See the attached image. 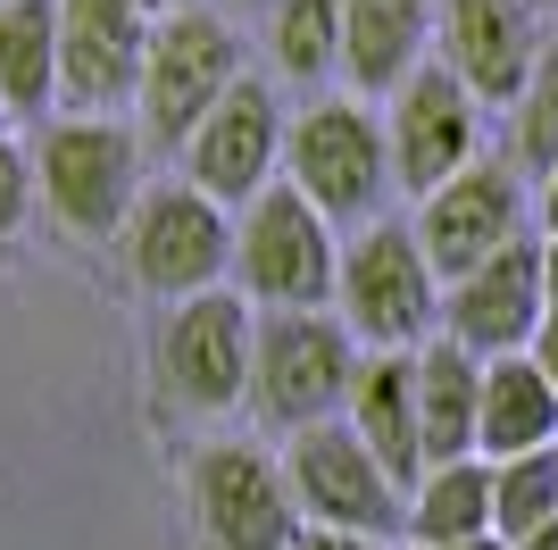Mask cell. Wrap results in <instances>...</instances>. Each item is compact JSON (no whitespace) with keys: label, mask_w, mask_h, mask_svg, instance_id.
<instances>
[{"label":"cell","mask_w":558,"mask_h":550,"mask_svg":"<svg viewBox=\"0 0 558 550\" xmlns=\"http://www.w3.org/2000/svg\"><path fill=\"white\" fill-rule=\"evenodd\" d=\"M283 483H292L301 517L326 526V534H367V542H384V550L409 534V492L375 467V451L350 434L342 417H326V426H308V434L283 442Z\"/></svg>","instance_id":"ba28073f"},{"label":"cell","mask_w":558,"mask_h":550,"mask_svg":"<svg viewBox=\"0 0 558 550\" xmlns=\"http://www.w3.org/2000/svg\"><path fill=\"white\" fill-rule=\"evenodd\" d=\"M492 534V458H442L409 492V534L400 542H475Z\"/></svg>","instance_id":"7402d4cb"},{"label":"cell","mask_w":558,"mask_h":550,"mask_svg":"<svg viewBox=\"0 0 558 550\" xmlns=\"http://www.w3.org/2000/svg\"><path fill=\"white\" fill-rule=\"evenodd\" d=\"M384 134H392V183L409 201H425V192H442L459 167L484 159V100H475L442 59H425V68L392 92Z\"/></svg>","instance_id":"7c38bea8"},{"label":"cell","mask_w":558,"mask_h":550,"mask_svg":"<svg viewBox=\"0 0 558 550\" xmlns=\"http://www.w3.org/2000/svg\"><path fill=\"white\" fill-rule=\"evenodd\" d=\"M509 550H558V517H550V526H534L525 542H509Z\"/></svg>","instance_id":"1f68e13d"},{"label":"cell","mask_w":558,"mask_h":550,"mask_svg":"<svg viewBox=\"0 0 558 550\" xmlns=\"http://www.w3.org/2000/svg\"><path fill=\"white\" fill-rule=\"evenodd\" d=\"M542 300H550V318H558V234H542Z\"/></svg>","instance_id":"f546056e"},{"label":"cell","mask_w":558,"mask_h":550,"mask_svg":"<svg viewBox=\"0 0 558 550\" xmlns=\"http://www.w3.org/2000/svg\"><path fill=\"white\" fill-rule=\"evenodd\" d=\"M534 9H542V17H558V0H534Z\"/></svg>","instance_id":"e575fe53"},{"label":"cell","mask_w":558,"mask_h":550,"mask_svg":"<svg viewBox=\"0 0 558 550\" xmlns=\"http://www.w3.org/2000/svg\"><path fill=\"white\" fill-rule=\"evenodd\" d=\"M283 134H292V117H283L276 84H267V75H242V84L201 117V134L184 142V183H201L217 208H251L283 167Z\"/></svg>","instance_id":"5bb4252c"},{"label":"cell","mask_w":558,"mask_h":550,"mask_svg":"<svg viewBox=\"0 0 558 550\" xmlns=\"http://www.w3.org/2000/svg\"><path fill=\"white\" fill-rule=\"evenodd\" d=\"M434 34H442V0H350L333 75L350 84V100H392L434 59Z\"/></svg>","instance_id":"e0dca14e"},{"label":"cell","mask_w":558,"mask_h":550,"mask_svg":"<svg viewBox=\"0 0 558 550\" xmlns=\"http://www.w3.org/2000/svg\"><path fill=\"white\" fill-rule=\"evenodd\" d=\"M509 167L525 183H542L558 167V25H550V43H542L534 75H525V92L509 100Z\"/></svg>","instance_id":"cb8c5ba5"},{"label":"cell","mask_w":558,"mask_h":550,"mask_svg":"<svg viewBox=\"0 0 558 550\" xmlns=\"http://www.w3.org/2000/svg\"><path fill=\"white\" fill-rule=\"evenodd\" d=\"M34 183L75 242H109V234H125L142 201V134L125 117H50Z\"/></svg>","instance_id":"5b68a950"},{"label":"cell","mask_w":558,"mask_h":550,"mask_svg":"<svg viewBox=\"0 0 558 550\" xmlns=\"http://www.w3.org/2000/svg\"><path fill=\"white\" fill-rule=\"evenodd\" d=\"M558 517V451H525V458H492V534L525 542L534 526Z\"/></svg>","instance_id":"d4e9b609"},{"label":"cell","mask_w":558,"mask_h":550,"mask_svg":"<svg viewBox=\"0 0 558 550\" xmlns=\"http://www.w3.org/2000/svg\"><path fill=\"white\" fill-rule=\"evenodd\" d=\"M292 550H384V542H367V534H326V526H301V542Z\"/></svg>","instance_id":"4316f807"},{"label":"cell","mask_w":558,"mask_h":550,"mask_svg":"<svg viewBox=\"0 0 558 550\" xmlns=\"http://www.w3.org/2000/svg\"><path fill=\"white\" fill-rule=\"evenodd\" d=\"M359 334L333 309H267L251 334V409L258 426H276L283 442L342 417L350 384H359Z\"/></svg>","instance_id":"7a4b0ae2"},{"label":"cell","mask_w":558,"mask_h":550,"mask_svg":"<svg viewBox=\"0 0 558 550\" xmlns=\"http://www.w3.org/2000/svg\"><path fill=\"white\" fill-rule=\"evenodd\" d=\"M150 0H59V109L125 117L150 59Z\"/></svg>","instance_id":"8fae6325"},{"label":"cell","mask_w":558,"mask_h":550,"mask_svg":"<svg viewBox=\"0 0 558 550\" xmlns=\"http://www.w3.org/2000/svg\"><path fill=\"white\" fill-rule=\"evenodd\" d=\"M226 9H242V17H267V9H276V0H226Z\"/></svg>","instance_id":"d6a6232c"},{"label":"cell","mask_w":558,"mask_h":550,"mask_svg":"<svg viewBox=\"0 0 558 550\" xmlns=\"http://www.w3.org/2000/svg\"><path fill=\"white\" fill-rule=\"evenodd\" d=\"M342 426L375 451V467L417 492L425 476V426H417V350H367L359 359V384L342 400Z\"/></svg>","instance_id":"ac0fdd59"},{"label":"cell","mask_w":558,"mask_h":550,"mask_svg":"<svg viewBox=\"0 0 558 550\" xmlns=\"http://www.w3.org/2000/svg\"><path fill=\"white\" fill-rule=\"evenodd\" d=\"M475 417H484V359L459 350L450 334L417 350V426H425V467L475 458Z\"/></svg>","instance_id":"ffe728a7"},{"label":"cell","mask_w":558,"mask_h":550,"mask_svg":"<svg viewBox=\"0 0 558 550\" xmlns=\"http://www.w3.org/2000/svg\"><path fill=\"white\" fill-rule=\"evenodd\" d=\"M534 367L558 384V318H542V334H534Z\"/></svg>","instance_id":"f1b7e54d"},{"label":"cell","mask_w":558,"mask_h":550,"mask_svg":"<svg viewBox=\"0 0 558 550\" xmlns=\"http://www.w3.org/2000/svg\"><path fill=\"white\" fill-rule=\"evenodd\" d=\"M150 9H184V0H150Z\"/></svg>","instance_id":"d590c367"},{"label":"cell","mask_w":558,"mask_h":550,"mask_svg":"<svg viewBox=\"0 0 558 550\" xmlns=\"http://www.w3.org/2000/svg\"><path fill=\"white\" fill-rule=\"evenodd\" d=\"M283 183L301 192L326 226H375L384 208H392V134H384V117L367 100H308L292 117V134H283Z\"/></svg>","instance_id":"6da1fadb"},{"label":"cell","mask_w":558,"mask_h":550,"mask_svg":"<svg viewBox=\"0 0 558 550\" xmlns=\"http://www.w3.org/2000/svg\"><path fill=\"white\" fill-rule=\"evenodd\" d=\"M0 100L9 117L50 125L59 109V0H0Z\"/></svg>","instance_id":"44dd1931"},{"label":"cell","mask_w":558,"mask_h":550,"mask_svg":"<svg viewBox=\"0 0 558 550\" xmlns=\"http://www.w3.org/2000/svg\"><path fill=\"white\" fill-rule=\"evenodd\" d=\"M192 509L209 550H292L301 542V501L283 483V458L258 442H209L192 458Z\"/></svg>","instance_id":"4fadbf2b"},{"label":"cell","mask_w":558,"mask_h":550,"mask_svg":"<svg viewBox=\"0 0 558 550\" xmlns=\"http://www.w3.org/2000/svg\"><path fill=\"white\" fill-rule=\"evenodd\" d=\"M251 334H258V309L242 292H192L167 309L159 325V384L175 409L192 417H226L251 400Z\"/></svg>","instance_id":"9c48e42d"},{"label":"cell","mask_w":558,"mask_h":550,"mask_svg":"<svg viewBox=\"0 0 558 550\" xmlns=\"http://www.w3.org/2000/svg\"><path fill=\"white\" fill-rule=\"evenodd\" d=\"M442 68L459 75L484 109H509L525 75H534L542 43H550V17L534 0H442Z\"/></svg>","instance_id":"2e32d148"},{"label":"cell","mask_w":558,"mask_h":550,"mask_svg":"<svg viewBox=\"0 0 558 550\" xmlns=\"http://www.w3.org/2000/svg\"><path fill=\"white\" fill-rule=\"evenodd\" d=\"M534 217H542V234H558V167L534 183Z\"/></svg>","instance_id":"83f0119b"},{"label":"cell","mask_w":558,"mask_h":550,"mask_svg":"<svg viewBox=\"0 0 558 550\" xmlns=\"http://www.w3.org/2000/svg\"><path fill=\"white\" fill-rule=\"evenodd\" d=\"M9 125H17V117H9V100H0V142H9Z\"/></svg>","instance_id":"836d02e7"},{"label":"cell","mask_w":558,"mask_h":550,"mask_svg":"<svg viewBox=\"0 0 558 550\" xmlns=\"http://www.w3.org/2000/svg\"><path fill=\"white\" fill-rule=\"evenodd\" d=\"M242 34H233L226 9H209V0H184V9H159V25H150V59H142V142H159V151H175V142L201 134V117L226 100L233 84H242Z\"/></svg>","instance_id":"277c9868"},{"label":"cell","mask_w":558,"mask_h":550,"mask_svg":"<svg viewBox=\"0 0 558 550\" xmlns=\"http://www.w3.org/2000/svg\"><path fill=\"white\" fill-rule=\"evenodd\" d=\"M342 9L350 0H276L267 9V43H276V68L292 84H317L342 68Z\"/></svg>","instance_id":"603a6c76"},{"label":"cell","mask_w":558,"mask_h":550,"mask_svg":"<svg viewBox=\"0 0 558 550\" xmlns=\"http://www.w3.org/2000/svg\"><path fill=\"white\" fill-rule=\"evenodd\" d=\"M117 251H125V275H134L142 292H159L175 309V300L217 292L233 275V217L201 183H142Z\"/></svg>","instance_id":"8992f818"},{"label":"cell","mask_w":558,"mask_h":550,"mask_svg":"<svg viewBox=\"0 0 558 550\" xmlns=\"http://www.w3.org/2000/svg\"><path fill=\"white\" fill-rule=\"evenodd\" d=\"M233 275H242V300L258 318L267 309H326L333 275H342V242L292 183H267L233 226Z\"/></svg>","instance_id":"52a82bcc"},{"label":"cell","mask_w":558,"mask_h":550,"mask_svg":"<svg viewBox=\"0 0 558 550\" xmlns=\"http://www.w3.org/2000/svg\"><path fill=\"white\" fill-rule=\"evenodd\" d=\"M333 309L367 350H425L442 334V275H434L409 217H375L342 242Z\"/></svg>","instance_id":"3957f363"},{"label":"cell","mask_w":558,"mask_h":550,"mask_svg":"<svg viewBox=\"0 0 558 550\" xmlns=\"http://www.w3.org/2000/svg\"><path fill=\"white\" fill-rule=\"evenodd\" d=\"M542 318H550V300H542V234H517L500 259L442 284V334L459 350H475V359L534 350Z\"/></svg>","instance_id":"9a60e30c"},{"label":"cell","mask_w":558,"mask_h":550,"mask_svg":"<svg viewBox=\"0 0 558 550\" xmlns=\"http://www.w3.org/2000/svg\"><path fill=\"white\" fill-rule=\"evenodd\" d=\"M34 201H43L34 159H25L17 142H0V242H17V234L34 226Z\"/></svg>","instance_id":"484cf974"},{"label":"cell","mask_w":558,"mask_h":550,"mask_svg":"<svg viewBox=\"0 0 558 550\" xmlns=\"http://www.w3.org/2000/svg\"><path fill=\"white\" fill-rule=\"evenodd\" d=\"M409 226H417V242H425V259H434V275H442V284H459L466 267L500 259L517 234H534V192H525V176L509 167V151H500V159L484 151V159L459 167L442 192H425Z\"/></svg>","instance_id":"30bf717a"},{"label":"cell","mask_w":558,"mask_h":550,"mask_svg":"<svg viewBox=\"0 0 558 550\" xmlns=\"http://www.w3.org/2000/svg\"><path fill=\"white\" fill-rule=\"evenodd\" d=\"M400 550H509L500 534H475V542H400Z\"/></svg>","instance_id":"4dcf8cb0"},{"label":"cell","mask_w":558,"mask_h":550,"mask_svg":"<svg viewBox=\"0 0 558 550\" xmlns=\"http://www.w3.org/2000/svg\"><path fill=\"white\" fill-rule=\"evenodd\" d=\"M558 451V384L534 367V350L484 359V417H475V458H525Z\"/></svg>","instance_id":"d6986e66"}]
</instances>
